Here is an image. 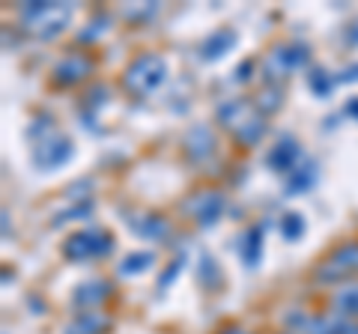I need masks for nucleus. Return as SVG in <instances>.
<instances>
[{
  "label": "nucleus",
  "mask_w": 358,
  "mask_h": 334,
  "mask_svg": "<svg viewBox=\"0 0 358 334\" xmlns=\"http://www.w3.org/2000/svg\"><path fill=\"white\" fill-rule=\"evenodd\" d=\"M334 78H338V84H358V63L343 66L341 75H334Z\"/></svg>",
  "instance_id": "obj_29"
},
{
  "label": "nucleus",
  "mask_w": 358,
  "mask_h": 334,
  "mask_svg": "<svg viewBox=\"0 0 358 334\" xmlns=\"http://www.w3.org/2000/svg\"><path fill=\"white\" fill-rule=\"evenodd\" d=\"M155 13H159V3H141V6H129L126 18L129 21H143V18H152Z\"/></svg>",
  "instance_id": "obj_28"
},
{
  "label": "nucleus",
  "mask_w": 358,
  "mask_h": 334,
  "mask_svg": "<svg viewBox=\"0 0 358 334\" xmlns=\"http://www.w3.org/2000/svg\"><path fill=\"white\" fill-rule=\"evenodd\" d=\"M110 298V284L102 281V277H93V281H84L75 286L72 293V307L78 314H84V310H96L99 305H105Z\"/></svg>",
  "instance_id": "obj_12"
},
{
  "label": "nucleus",
  "mask_w": 358,
  "mask_h": 334,
  "mask_svg": "<svg viewBox=\"0 0 358 334\" xmlns=\"http://www.w3.org/2000/svg\"><path fill=\"white\" fill-rule=\"evenodd\" d=\"M185 209H188V215L194 218L197 227L209 230V227H215L221 221V215H224V194L206 188V191H197L192 200H188Z\"/></svg>",
  "instance_id": "obj_9"
},
{
  "label": "nucleus",
  "mask_w": 358,
  "mask_h": 334,
  "mask_svg": "<svg viewBox=\"0 0 358 334\" xmlns=\"http://www.w3.org/2000/svg\"><path fill=\"white\" fill-rule=\"evenodd\" d=\"M331 310L346 319H358V281L343 284L338 293L331 296Z\"/></svg>",
  "instance_id": "obj_18"
},
{
  "label": "nucleus",
  "mask_w": 358,
  "mask_h": 334,
  "mask_svg": "<svg viewBox=\"0 0 358 334\" xmlns=\"http://www.w3.org/2000/svg\"><path fill=\"white\" fill-rule=\"evenodd\" d=\"M281 105H284V93L278 84H266L254 99V108L260 110V114H272V110H278Z\"/></svg>",
  "instance_id": "obj_24"
},
{
  "label": "nucleus",
  "mask_w": 358,
  "mask_h": 334,
  "mask_svg": "<svg viewBox=\"0 0 358 334\" xmlns=\"http://www.w3.org/2000/svg\"><path fill=\"white\" fill-rule=\"evenodd\" d=\"M218 334H251V331H245L242 326H227V328H221Z\"/></svg>",
  "instance_id": "obj_33"
},
{
  "label": "nucleus",
  "mask_w": 358,
  "mask_h": 334,
  "mask_svg": "<svg viewBox=\"0 0 358 334\" xmlns=\"http://www.w3.org/2000/svg\"><path fill=\"white\" fill-rule=\"evenodd\" d=\"M110 331V317L99 314V310H84V314H75L66 322L63 334H105Z\"/></svg>",
  "instance_id": "obj_15"
},
{
  "label": "nucleus",
  "mask_w": 358,
  "mask_h": 334,
  "mask_svg": "<svg viewBox=\"0 0 358 334\" xmlns=\"http://www.w3.org/2000/svg\"><path fill=\"white\" fill-rule=\"evenodd\" d=\"M317 180H320V167H317V161H301L293 173H287V185H284V194L287 197H299V194H305V191H310L313 185H317Z\"/></svg>",
  "instance_id": "obj_14"
},
{
  "label": "nucleus",
  "mask_w": 358,
  "mask_h": 334,
  "mask_svg": "<svg viewBox=\"0 0 358 334\" xmlns=\"http://www.w3.org/2000/svg\"><path fill=\"white\" fill-rule=\"evenodd\" d=\"M87 215H93V200H78L75 206H69V209H63V212L54 215V227L69 224V221H81Z\"/></svg>",
  "instance_id": "obj_26"
},
{
  "label": "nucleus",
  "mask_w": 358,
  "mask_h": 334,
  "mask_svg": "<svg viewBox=\"0 0 358 334\" xmlns=\"http://www.w3.org/2000/svg\"><path fill=\"white\" fill-rule=\"evenodd\" d=\"M251 75H254V60H242V63L236 66V72H233V78H236L239 84H245Z\"/></svg>",
  "instance_id": "obj_30"
},
{
  "label": "nucleus",
  "mask_w": 358,
  "mask_h": 334,
  "mask_svg": "<svg viewBox=\"0 0 358 334\" xmlns=\"http://www.w3.org/2000/svg\"><path fill=\"white\" fill-rule=\"evenodd\" d=\"M164 81H167V63H164L162 54H155V51H147V54H141V57H134L126 66V72H122V87H126V93L138 96V99L152 96Z\"/></svg>",
  "instance_id": "obj_3"
},
{
  "label": "nucleus",
  "mask_w": 358,
  "mask_h": 334,
  "mask_svg": "<svg viewBox=\"0 0 358 334\" xmlns=\"http://www.w3.org/2000/svg\"><path fill=\"white\" fill-rule=\"evenodd\" d=\"M197 277H200V284H203V289H209V293H215V289L221 286V266L215 263L212 254H200Z\"/></svg>",
  "instance_id": "obj_20"
},
{
  "label": "nucleus",
  "mask_w": 358,
  "mask_h": 334,
  "mask_svg": "<svg viewBox=\"0 0 358 334\" xmlns=\"http://www.w3.org/2000/svg\"><path fill=\"white\" fill-rule=\"evenodd\" d=\"M266 164H268V170H275V173H293L301 164V143L289 135L278 138L275 147L266 155Z\"/></svg>",
  "instance_id": "obj_11"
},
{
  "label": "nucleus",
  "mask_w": 358,
  "mask_h": 334,
  "mask_svg": "<svg viewBox=\"0 0 358 334\" xmlns=\"http://www.w3.org/2000/svg\"><path fill=\"white\" fill-rule=\"evenodd\" d=\"M358 275V242H341L326 260H320V266L313 269V281L317 284H350Z\"/></svg>",
  "instance_id": "obj_5"
},
{
  "label": "nucleus",
  "mask_w": 358,
  "mask_h": 334,
  "mask_svg": "<svg viewBox=\"0 0 358 334\" xmlns=\"http://www.w3.org/2000/svg\"><path fill=\"white\" fill-rule=\"evenodd\" d=\"M3 236L9 239V212H3Z\"/></svg>",
  "instance_id": "obj_34"
},
{
  "label": "nucleus",
  "mask_w": 358,
  "mask_h": 334,
  "mask_svg": "<svg viewBox=\"0 0 358 334\" xmlns=\"http://www.w3.org/2000/svg\"><path fill=\"white\" fill-rule=\"evenodd\" d=\"M343 39L350 42V45H358V18L352 21V24H346V30H343Z\"/></svg>",
  "instance_id": "obj_32"
},
{
  "label": "nucleus",
  "mask_w": 358,
  "mask_h": 334,
  "mask_svg": "<svg viewBox=\"0 0 358 334\" xmlns=\"http://www.w3.org/2000/svg\"><path fill=\"white\" fill-rule=\"evenodd\" d=\"M343 117H346V119H352V122H358V96L346 99V105H343Z\"/></svg>",
  "instance_id": "obj_31"
},
{
  "label": "nucleus",
  "mask_w": 358,
  "mask_h": 334,
  "mask_svg": "<svg viewBox=\"0 0 358 334\" xmlns=\"http://www.w3.org/2000/svg\"><path fill=\"white\" fill-rule=\"evenodd\" d=\"M182 266H185V254H179V257H173L171 263H167V269L162 272V277H159V289H167L173 284V277L182 272Z\"/></svg>",
  "instance_id": "obj_27"
},
{
  "label": "nucleus",
  "mask_w": 358,
  "mask_h": 334,
  "mask_svg": "<svg viewBox=\"0 0 358 334\" xmlns=\"http://www.w3.org/2000/svg\"><path fill=\"white\" fill-rule=\"evenodd\" d=\"M152 266H155V254L152 251H134V254H129V257L120 263V275L122 277L143 275V272H150Z\"/></svg>",
  "instance_id": "obj_21"
},
{
  "label": "nucleus",
  "mask_w": 358,
  "mask_h": 334,
  "mask_svg": "<svg viewBox=\"0 0 358 334\" xmlns=\"http://www.w3.org/2000/svg\"><path fill=\"white\" fill-rule=\"evenodd\" d=\"M239 251H242V263L248 266V269H257V266H260V260H263V227L260 224L245 230Z\"/></svg>",
  "instance_id": "obj_19"
},
{
  "label": "nucleus",
  "mask_w": 358,
  "mask_h": 334,
  "mask_svg": "<svg viewBox=\"0 0 358 334\" xmlns=\"http://www.w3.org/2000/svg\"><path fill=\"white\" fill-rule=\"evenodd\" d=\"M308 87H310V93L317 96V99H329L331 90L338 87V78H334L331 72H326V69H310Z\"/></svg>",
  "instance_id": "obj_23"
},
{
  "label": "nucleus",
  "mask_w": 358,
  "mask_h": 334,
  "mask_svg": "<svg viewBox=\"0 0 358 334\" xmlns=\"http://www.w3.org/2000/svg\"><path fill=\"white\" fill-rule=\"evenodd\" d=\"M114 251V236L108 230H78L69 239L63 242V257L72 263H84V260H96V257H108Z\"/></svg>",
  "instance_id": "obj_6"
},
{
  "label": "nucleus",
  "mask_w": 358,
  "mask_h": 334,
  "mask_svg": "<svg viewBox=\"0 0 358 334\" xmlns=\"http://www.w3.org/2000/svg\"><path fill=\"white\" fill-rule=\"evenodd\" d=\"M105 105H108V87L105 84L87 87L84 96H81V119L87 122V126H93V122L99 119V110H102Z\"/></svg>",
  "instance_id": "obj_17"
},
{
  "label": "nucleus",
  "mask_w": 358,
  "mask_h": 334,
  "mask_svg": "<svg viewBox=\"0 0 358 334\" xmlns=\"http://www.w3.org/2000/svg\"><path fill=\"white\" fill-rule=\"evenodd\" d=\"M75 15L72 3H54V0H30L18 9V18L24 30L36 39H54L69 27V21Z\"/></svg>",
  "instance_id": "obj_2"
},
{
  "label": "nucleus",
  "mask_w": 358,
  "mask_h": 334,
  "mask_svg": "<svg viewBox=\"0 0 358 334\" xmlns=\"http://www.w3.org/2000/svg\"><path fill=\"white\" fill-rule=\"evenodd\" d=\"M93 69H96L93 57H87V54H66V57H60L54 63L51 81L57 87H78L93 75Z\"/></svg>",
  "instance_id": "obj_8"
},
{
  "label": "nucleus",
  "mask_w": 358,
  "mask_h": 334,
  "mask_svg": "<svg viewBox=\"0 0 358 334\" xmlns=\"http://www.w3.org/2000/svg\"><path fill=\"white\" fill-rule=\"evenodd\" d=\"M129 227L138 233V236L152 239V242H162V239L171 236V224H167V218L152 215V212H147V215H134V218L129 215Z\"/></svg>",
  "instance_id": "obj_16"
},
{
  "label": "nucleus",
  "mask_w": 358,
  "mask_h": 334,
  "mask_svg": "<svg viewBox=\"0 0 358 334\" xmlns=\"http://www.w3.org/2000/svg\"><path fill=\"white\" fill-rule=\"evenodd\" d=\"M215 117L224 129L230 131V138L239 143V147H257L266 138V117L254 108V102L248 99H227L221 102Z\"/></svg>",
  "instance_id": "obj_1"
},
{
  "label": "nucleus",
  "mask_w": 358,
  "mask_h": 334,
  "mask_svg": "<svg viewBox=\"0 0 358 334\" xmlns=\"http://www.w3.org/2000/svg\"><path fill=\"white\" fill-rule=\"evenodd\" d=\"M308 63H310V48L305 45V42H287V45H278V48L268 51L266 60H263L266 84L287 81L289 75L308 69Z\"/></svg>",
  "instance_id": "obj_4"
},
{
  "label": "nucleus",
  "mask_w": 358,
  "mask_h": 334,
  "mask_svg": "<svg viewBox=\"0 0 358 334\" xmlns=\"http://www.w3.org/2000/svg\"><path fill=\"white\" fill-rule=\"evenodd\" d=\"M305 230H308V221L301 212H287L281 221H278V233H281L284 242H299L305 236Z\"/></svg>",
  "instance_id": "obj_22"
},
{
  "label": "nucleus",
  "mask_w": 358,
  "mask_h": 334,
  "mask_svg": "<svg viewBox=\"0 0 358 334\" xmlns=\"http://www.w3.org/2000/svg\"><path fill=\"white\" fill-rule=\"evenodd\" d=\"M239 42V33L233 30V27H221L215 33H209V36L200 42V60H206V63H215L221 60L227 51H233V45Z\"/></svg>",
  "instance_id": "obj_13"
},
{
  "label": "nucleus",
  "mask_w": 358,
  "mask_h": 334,
  "mask_svg": "<svg viewBox=\"0 0 358 334\" xmlns=\"http://www.w3.org/2000/svg\"><path fill=\"white\" fill-rule=\"evenodd\" d=\"M108 27H110L108 13H96L93 18L87 21V27H84L81 33H78V42H81V45H90V42H96L99 36H105Z\"/></svg>",
  "instance_id": "obj_25"
},
{
  "label": "nucleus",
  "mask_w": 358,
  "mask_h": 334,
  "mask_svg": "<svg viewBox=\"0 0 358 334\" xmlns=\"http://www.w3.org/2000/svg\"><path fill=\"white\" fill-rule=\"evenodd\" d=\"M72 155H75V143L60 135V131H54V135L48 138H42L33 143V152H30V161L36 170L42 173H51V170H60V167H66L72 161Z\"/></svg>",
  "instance_id": "obj_7"
},
{
  "label": "nucleus",
  "mask_w": 358,
  "mask_h": 334,
  "mask_svg": "<svg viewBox=\"0 0 358 334\" xmlns=\"http://www.w3.org/2000/svg\"><path fill=\"white\" fill-rule=\"evenodd\" d=\"M215 147H218V140L209 126H192L182 138V152L192 164H206L215 155Z\"/></svg>",
  "instance_id": "obj_10"
}]
</instances>
